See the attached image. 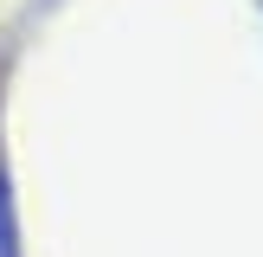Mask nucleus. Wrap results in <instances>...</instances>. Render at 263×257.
<instances>
[{
  "mask_svg": "<svg viewBox=\"0 0 263 257\" xmlns=\"http://www.w3.org/2000/svg\"><path fill=\"white\" fill-rule=\"evenodd\" d=\"M0 257H20V225H13V199H7V180H0Z\"/></svg>",
  "mask_w": 263,
  "mask_h": 257,
  "instance_id": "obj_1",
  "label": "nucleus"
}]
</instances>
